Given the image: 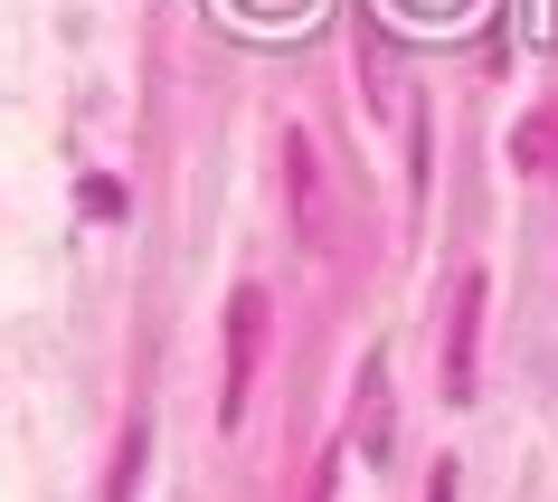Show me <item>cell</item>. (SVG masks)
<instances>
[{"mask_svg":"<svg viewBox=\"0 0 558 502\" xmlns=\"http://www.w3.org/2000/svg\"><path fill=\"white\" fill-rule=\"evenodd\" d=\"M256 332H265V295L256 285H236V303H228V427L246 417V380H256Z\"/></svg>","mask_w":558,"mask_h":502,"instance_id":"cell-1","label":"cell"},{"mask_svg":"<svg viewBox=\"0 0 558 502\" xmlns=\"http://www.w3.org/2000/svg\"><path fill=\"white\" fill-rule=\"evenodd\" d=\"M473 342H483V275L454 285V332H445V398L473 408Z\"/></svg>","mask_w":558,"mask_h":502,"instance_id":"cell-2","label":"cell"},{"mask_svg":"<svg viewBox=\"0 0 558 502\" xmlns=\"http://www.w3.org/2000/svg\"><path fill=\"white\" fill-rule=\"evenodd\" d=\"M284 171H294V208H303V237H323V180H313V143L284 133Z\"/></svg>","mask_w":558,"mask_h":502,"instance_id":"cell-3","label":"cell"},{"mask_svg":"<svg viewBox=\"0 0 558 502\" xmlns=\"http://www.w3.org/2000/svg\"><path fill=\"white\" fill-rule=\"evenodd\" d=\"M360 408H369V417H360V437H369V455H379V445H388V370H379V360H369V389H360Z\"/></svg>","mask_w":558,"mask_h":502,"instance_id":"cell-4","label":"cell"},{"mask_svg":"<svg viewBox=\"0 0 558 502\" xmlns=\"http://www.w3.org/2000/svg\"><path fill=\"white\" fill-rule=\"evenodd\" d=\"M549 152H558V115H539V123L521 133V162H530V171H549Z\"/></svg>","mask_w":558,"mask_h":502,"instance_id":"cell-5","label":"cell"},{"mask_svg":"<svg viewBox=\"0 0 558 502\" xmlns=\"http://www.w3.org/2000/svg\"><path fill=\"white\" fill-rule=\"evenodd\" d=\"M454 483H464V474H454V465H436V483H426V502H454Z\"/></svg>","mask_w":558,"mask_h":502,"instance_id":"cell-6","label":"cell"}]
</instances>
